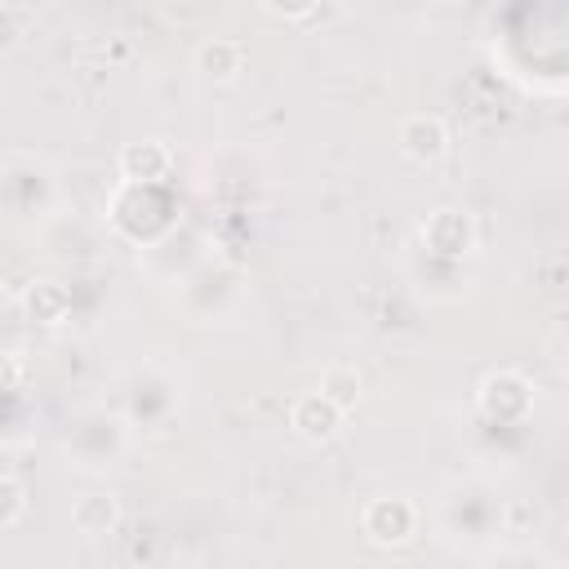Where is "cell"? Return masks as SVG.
Listing matches in <instances>:
<instances>
[{"label": "cell", "mask_w": 569, "mask_h": 569, "mask_svg": "<svg viewBox=\"0 0 569 569\" xmlns=\"http://www.w3.org/2000/svg\"><path fill=\"white\" fill-rule=\"evenodd\" d=\"M396 147H400V156L413 160V164H436V160L449 151V129H445L440 116L413 111V116L400 120V129H396Z\"/></svg>", "instance_id": "obj_1"}, {"label": "cell", "mask_w": 569, "mask_h": 569, "mask_svg": "<svg viewBox=\"0 0 569 569\" xmlns=\"http://www.w3.org/2000/svg\"><path fill=\"white\" fill-rule=\"evenodd\" d=\"M360 525H365L369 542L391 547V542H409V533H413V525H418V511H413V502H405V498H373V502L365 507Z\"/></svg>", "instance_id": "obj_2"}, {"label": "cell", "mask_w": 569, "mask_h": 569, "mask_svg": "<svg viewBox=\"0 0 569 569\" xmlns=\"http://www.w3.org/2000/svg\"><path fill=\"white\" fill-rule=\"evenodd\" d=\"M422 240H427V249H436L445 258H458V253H467L476 244V222L462 209H436L422 222Z\"/></svg>", "instance_id": "obj_3"}, {"label": "cell", "mask_w": 569, "mask_h": 569, "mask_svg": "<svg viewBox=\"0 0 569 569\" xmlns=\"http://www.w3.org/2000/svg\"><path fill=\"white\" fill-rule=\"evenodd\" d=\"M289 427H293L302 440L320 445V440H329V436L342 427V409H338L329 396L307 391V396L293 400V409H289Z\"/></svg>", "instance_id": "obj_4"}, {"label": "cell", "mask_w": 569, "mask_h": 569, "mask_svg": "<svg viewBox=\"0 0 569 569\" xmlns=\"http://www.w3.org/2000/svg\"><path fill=\"white\" fill-rule=\"evenodd\" d=\"M529 382L520 378V373H489L485 382H480V409L485 413H493V418H520L525 409H529Z\"/></svg>", "instance_id": "obj_5"}, {"label": "cell", "mask_w": 569, "mask_h": 569, "mask_svg": "<svg viewBox=\"0 0 569 569\" xmlns=\"http://www.w3.org/2000/svg\"><path fill=\"white\" fill-rule=\"evenodd\" d=\"M169 164H173V156H169V147H164L160 138H142V142H129V147L120 151V173H124L133 187L160 182V178L169 173Z\"/></svg>", "instance_id": "obj_6"}, {"label": "cell", "mask_w": 569, "mask_h": 569, "mask_svg": "<svg viewBox=\"0 0 569 569\" xmlns=\"http://www.w3.org/2000/svg\"><path fill=\"white\" fill-rule=\"evenodd\" d=\"M71 525H76V533H84V538L116 533V525H120V502H116L111 493H84V498H76V507H71Z\"/></svg>", "instance_id": "obj_7"}, {"label": "cell", "mask_w": 569, "mask_h": 569, "mask_svg": "<svg viewBox=\"0 0 569 569\" xmlns=\"http://www.w3.org/2000/svg\"><path fill=\"white\" fill-rule=\"evenodd\" d=\"M196 67H200V76L227 84V80H236V76L244 71V49H240L236 40L213 36V40H204V44L196 49Z\"/></svg>", "instance_id": "obj_8"}, {"label": "cell", "mask_w": 569, "mask_h": 569, "mask_svg": "<svg viewBox=\"0 0 569 569\" xmlns=\"http://www.w3.org/2000/svg\"><path fill=\"white\" fill-rule=\"evenodd\" d=\"M67 311H71V298H67L62 284L40 280V284L27 289V316H31V320H40V325H58Z\"/></svg>", "instance_id": "obj_9"}, {"label": "cell", "mask_w": 569, "mask_h": 569, "mask_svg": "<svg viewBox=\"0 0 569 569\" xmlns=\"http://www.w3.org/2000/svg\"><path fill=\"white\" fill-rule=\"evenodd\" d=\"M360 373H356V365H329L325 373H320V396H329L342 413L347 409H356V400H360Z\"/></svg>", "instance_id": "obj_10"}, {"label": "cell", "mask_w": 569, "mask_h": 569, "mask_svg": "<svg viewBox=\"0 0 569 569\" xmlns=\"http://www.w3.org/2000/svg\"><path fill=\"white\" fill-rule=\"evenodd\" d=\"M27 511V489L13 476H0V525H18Z\"/></svg>", "instance_id": "obj_11"}, {"label": "cell", "mask_w": 569, "mask_h": 569, "mask_svg": "<svg viewBox=\"0 0 569 569\" xmlns=\"http://www.w3.org/2000/svg\"><path fill=\"white\" fill-rule=\"evenodd\" d=\"M262 4H267L276 18H307L320 0H262Z\"/></svg>", "instance_id": "obj_12"}]
</instances>
